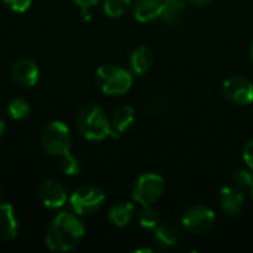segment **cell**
Listing matches in <instances>:
<instances>
[{
    "label": "cell",
    "instance_id": "obj_1",
    "mask_svg": "<svg viewBox=\"0 0 253 253\" xmlns=\"http://www.w3.org/2000/svg\"><path fill=\"white\" fill-rule=\"evenodd\" d=\"M84 236L83 222L70 212H61L46 233V246L52 252H68L74 249Z\"/></svg>",
    "mask_w": 253,
    "mask_h": 253
},
{
    "label": "cell",
    "instance_id": "obj_2",
    "mask_svg": "<svg viewBox=\"0 0 253 253\" xmlns=\"http://www.w3.org/2000/svg\"><path fill=\"white\" fill-rule=\"evenodd\" d=\"M76 125L87 141H102L110 136V119L96 104L83 105L77 113Z\"/></svg>",
    "mask_w": 253,
    "mask_h": 253
},
{
    "label": "cell",
    "instance_id": "obj_3",
    "mask_svg": "<svg viewBox=\"0 0 253 253\" xmlns=\"http://www.w3.org/2000/svg\"><path fill=\"white\" fill-rule=\"evenodd\" d=\"M96 80L101 90L107 95H125L133 83L130 71L114 65L105 64L96 70Z\"/></svg>",
    "mask_w": 253,
    "mask_h": 253
},
{
    "label": "cell",
    "instance_id": "obj_4",
    "mask_svg": "<svg viewBox=\"0 0 253 253\" xmlns=\"http://www.w3.org/2000/svg\"><path fill=\"white\" fill-rule=\"evenodd\" d=\"M163 191H165L163 176L154 172H145L136 178L132 188V197L141 206H151L163 196Z\"/></svg>",
    "mask_w": 253,
    "mask_h": 253
},
{
    "label": "cell",
    "instance_id": "obj_5",
    "mask_svg": "<svg viewBox=\"0 0 253 253\" xmlns=\"http://www.w3.org/2000/svg\"><path fill=\"white\" fill-rule=\"evenodd\" d=\"M40 142L46 153L61 157L64 153L70 151L71 135L68 126L62 122L49 123L40 135Z\"/></svg>",
    "mask_w": 253,
    "mask_h": 253
},
{
    "label": "cell",
    "instance_id": "obj_6",
    "mask_svg": "<svg viewBox=\"0 0 253 253\" xmlns=\"http://www.w3.org/2000/svg\"><path fill=\"white\" fill-rule=\"evenodd\" d=\"M104 202H105L104 191L93 185H83L77 188L70 197L71 209L77 215H90L96 212Z\"/></svg>",
    "mask_w": 253,
    "mask_h": 253
},
{
    "label": "cell",
    "instance_id": "obj_7",
    "mask_svg": "<svg viewBox=\"0 0 253 253\" xmlns=\"http://www.w3.org/2000/svg\"><path fill=\"white\" fill-rule=\"evenodd\" d=\"M215 221H216L215 212L202 205L191 206L182 215V225L194 234H205L211 231L212 227L215 225Z\"/></svg>",
    "mask_w": 253,
    "mask_h": 253
},
{
    "label": "cell",
    "instance_id": "obj_8",
    "mask_svg": "<svg viewBox=\"0 0 253 253\" xmlns=\"http://www.w3.org/2000/svg\"><path fill=\"white\" fill-rule=\"evenodd\" d=\"M224 96L237 105H249L253 102V83L245 76L228 77L222 84Z\"/></svg>",
    "mask_w": 253,
    "mask_h": 253
},
{
    "label": "cell",
    "instance_id": "obj_9",
    "mask_svg": "<svg viewBox=\"0 0 253 253\" xmlns=\"http://www.w3.org/2000/svg\"><path fill=\"white\" fill-rule=\"evenodd\" d=\"M39 196L42 203L50 209H59L67 203V191L64 185L56 179L44 181L40 187Z\"/></svg>",
    "mask_w": 253,
    "mask_h": 253
},
{
    "label": "cell",
    "instance_id": "obj_10",
    "mask_svg": "<svg viewBox=\"0 0 253 253\" xmlns=\"http://www.w3.org/2000/svg\"><path fill=\"white\" fill-rule=\"evenodd\" d=\"M219 205L227 215L237 216L243 211L245 196L242 190L237 188L236 185H225L219 191Z\"/></svg>",
    "mask_w": 253,
    "mask_h": 253
},
{
    "label": "cell",
    "instance_id": "obj_11",
    "mask_svg": "<svg viewBox=\"0 0 253 253\" xmlns=\"http://www.w3.org/2000/svg\"><path fill=\"white\" fill-rule=\"evenodd\" d=\"M39 67L36 65V62H33L31 59H18L13 65H12V77L13 80L24 87H31L39 82Z\"/></svg>",
    "mask_w": 253,
    "mask_h": 253
},
{
    "label": "cell",
    "instance_id": "obj_12",
    "mask_svg": "<svg viewBox=\"0 0 253 253\" xmlns=\"http://www.w3.org/2000/svg\"><path fill=\"white\" fill-rule=\"evenodd\" d=\"M135 122V110L130 105H120L110 119V135L122 136Z\"/></svg>",
    "mask_w": 253,
    "mask_h": 253
},
{
    "label": "cell",
    "instance_id": "obj_13",
    "mask_svg": "<svg viewBox=\"0 0 253 253\" xmlns=\"http://www.w3.org/2000/svg\"><path fill=\"white\" fill-rule=\"evenodd\" d=\"M18 233L15 209L9 203H0V240H13Z\"/></svg>",
    "mask_w": 253,
    "mask_h": 253
},
{
    "label": "cell",
    "instance_id": "obj_14",
    "mask_svg": "<svg viewBox=\"0 0 253 253\" xmlns=\"http://www.w3.org/2000/svg\"><path fill=\"white\" fill-rule=\"evenodd\" d=\"M163 0H135L133 16L138 22H151L160 18Z\"/></svg>",
    "mask_w": 253,
    "mask_h": 253
},
{
    "label": "cell",
    "instance_id": "obj_15",
    "mask_svg": "<svg viewBox=\"0 0 253 253\" xmlns=\"http://www.w3.org/2000/svg\"><path fill=\"white\" fill-rule=\"evenodd\" d=\"M154 56L150 47L147 46H138L129 58V64H130V71L132 74L136 76H142L144 73H147L151 65H153Z\"/></svg>",
    "mask_w": 253,
    "mask_h": 253
},
{
    "label": "cell",
    "instance_id": "obj_16",
    "mask_svg": "<svg viewBox=\"0 0 253 253\" xmlns=\"http://www.w3.org/2000/svg\"><path fill=\"white\" fill-rule=\"evenodd\" d=\"M135 213V206L130 202H120L111 206L110 212H108V218L110 221L116 225V227H126Z\"/></svg>",
    "mask_w": 253,
    "mask_h": 253
},
{
    "label": "cell",
    "instance_id": "obj_17",
    "mask_svg": "<svg viewBox=\"0 0 253 253\" xmlns=\"http://www.w3.org/2000/svg\"><path fill=\"white\" fill-rule=\"evenodd\" d=\"M153 239L159 249H172L178 245L176 231L165 224H159L156 228H153Z\"/></svg>",
    "mask_w": 253,
    "mask_h": 253
},
{
    "label": "cell",
    "instance_id": "obj_18",
    "mask_svg": "<svg viewBox=\"0 0 253 253\" xmlns=\"http://www.w3.org/2000/svg\"><path fill=\"white\" fill-rule=\"evenodd\" d=\"M184 10H185L184 0H163L160 19L168 24H175L181 19Z\"/></svg>",
    "mask_w": 253,
    "mask_h": 253
},
{
    "label": "cell",
    "instance_id": "obj_19",
    "mask_svg": "<svg viewBox=\"0 0 253 253\" xmlns=\"http://www.w3.org/2000/svg\"><path fill=\"white\" fill-rule=\"evenodd\" d=\"M130 6V0H104V12L110 18H120Z\"/></svg>",
    "mask_w": 253,
    "mask_h": 253
},
{
    "label": "cell",
    "instance_id": "obj_20",
    "mask_svg": "<svg viewBox=\"0 0 253 253\" xmlns=\"http://www.w3.org/2000/svg\"><path fill=\"white\" fill-rule=\"evenodd\" d=\"M138 221H139V225L142 228L153 231V228H156L159 225V212L151 206H142V211L139 212Z\"/></svg>",
    "mask_w": 253,
    "mask_h": 253
},
{
    "label": "cell",
    "instance_id": "obj_21",
    "mask_svg": "<svg viewBox=\"0 0 253 253\" xmlns=\"http://www.w3.org/2000/svg\"><path fill=\"white\" fill-rule=\"evenodd\" d=\"M7 113L13 120H22L30 114V105L21 98H15L7 104Z\"/></svg>",
    "mask_w": 253,
    "mask_h": 253
},
{
    "label": "cell",
    "instance_id": "obj_22",
    "mask_svg": "<svg viewBox=\"0 0 253 253\" xmlns=\"http://www.w3.org/2000/svg\"><path fill=\"white\" fill-rule=\"evenodd\" d=\"M233 185L243 190H252L253 187V172L249 169H239L233 175Z\"/></svg>",
    "mask_w": 253,
    "mask_h": 253
},
{
    "label": "cell",
    "instance_id": "obj_23",
    "mask_svg": "<svg viewBox=\"0 0 253 253\" xmlns=\"http://www.w3.org/2000/svg\"><path fill=\"white\" fill-rule=\"evenodd\" d=\"M61 169L64 170L65 175H76L79 173L80 169L79 160L70 151H67L61 156Z\"/></svg>",
    "mask_w": 253,
    "mask_h": 253
},
{
    "label": "cell",
    "instance_id": "obj_24",
    "mask_svg": "<svg viewBox=\"0 0 253 253\" xmlns=\"http://www.w3.org/2000/svg\"><path fill=\"white\" fill-rule=\"evenodd\" d=\"M33 0H4L6 6L12 9L13 12H25Z\"/></svg>",
    "mask_w": 253,
    "mask_h": 253
},
{
    "label": "cell",
    "instance_id": "obj_25",
    "mask_svg": "<svg viewBox=\"0 0 253 253\" xmlns=\"http://www.w3.org/2000/svg\"><path fill=\"white\" fill-rule=\"evenodd\" d=\"M148 108H150V113H153V114H160V113H163V111L168 110V104H166L165 99H162V98H154V99L151 101V104L148 105Z\"/></svg>",
    "mask_w": 253,
    "mask_h": 253
},
{
    "label": "cell",
    "instance_id": "obj_26",
    "mask_svg": "<svg viewBox=\"0 0 253 253\" xmlns=\"http://www.w3.org/2000/svg\"><path fill=\"white\" fill-rule=\"evenodd\" d=\"M243 159H245V163L248 165V168L253 172V139H251L245 148H243Z\"/></svg>",
    "mask_w": 253,
    "mask_h": 253
},
{
    "label": "cell",
    "instance_id": "obj_27",
    "mask_svg": "<svg viewBox=\"0 0 253 253\" xmlns=\"http://www.w3.org/2000/svg\"><path fill=\"white\" fill-rule=\"evenodd\" d=\"M77 6H80L82 9H90L93 7L99 0H73Z\"/></svg>",
    "mask_w": 253,
    "mask_h": 253
},
{
    "label": "cell",
    "instance_id": "obj_28",
    "mask_svg": "<svg viewBox=\"0 0 253 253\" xmlns=\"http://www.w3.org/2000/svg\"><path fill=\"white\" fill-rule=\"evenodd\" d=\"M215 0H188V3L194 4V6H199V7H206V6H211Z\"/></svg>",
    "mask_w": 253,
    "mask_h": 253
},
{
    "label": "cell",
    "instance_id": "obj_29",
    "mask_svg": "<svg viewBox=\"0 0 253 253\" xmlns=\"http://www.w3.org/2000/svg\"><path fill=\"white\" fill-rule=\"evenodd\" d=\"M4 130H6V123L0 119V138H1V135L4 133Z\"/></svg>",
    "mask_w": 253,
    "mask_h": 253
},
{
    "label": "cell",
    "instance_id": "obj_30",
    "mask_svg": "<svg viewBox=\"0 0 253 253\" xmlns=\"http://www.w3.org/2000/svg\"><path fill=\"white\" fill-rule=\"evenodd\" d=\"M249 55H251V59L253 61V40L252 43H251V46H249Z\"/></svg>",
    "mask_w": 253,
    "mask_h": 253
},
{
    "label": "cell",
    "instance_id": "obj_31",
    "mask_svg": "<svg viewBox=\"0 0 253 253\" xmlns=\"http://www.w3.org/2000/svg\"><path fill=\"white\" fill-rule=\"evenodd\" d=\"M251 191H252V197H253V187H252V190H251Z\"/></svg>",
    "mask_w": 253,
    "mask_h": 253
},
{
    "label": "cell",
    "instance_id": "obj_32",
    "mask_svg": "<svg viewBox=\"0 0 253 253\" xmlns=\"http://www.w3.org/2000/svg\"><path fill=\"white\" fill-rule=\"evenodd\" d=\"M0 194H1V188H0Z\"/></svg>",
    "mask_w": 253,
    "mask_h": 253
}]
</instances>
